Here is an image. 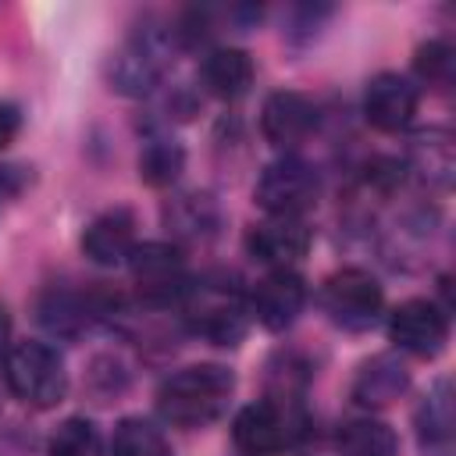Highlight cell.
I'll return each instance as SVG.
<instances>
[{
	"instance_id": "cell-1",
	"label": "cell",
	"mask_w": 456,
	"mask_h": 456,
	"mask_svg": "<svg viewBox=\"0 0 456 456\" xmlns=\"http://www.w3.org/2000/svg\"><path fill=\"white\" fill-rule=\"evenodd\" d=\"M235 392V374L221 363H192L175 370L157 388V413L175 428L214 424Z\"/></svg>"
},
{
	"instance_id": "cell-2",
	"label": "cell",
	"mask_w": 456,
	"mask_h": 456,
	"mask_svg": "<svg viewBox=\"0 0 456 456\" xmlns=\"http://www.w3.org/2000/svg\"><path fill=\"white\" fill-rule=\"evenodd\" d=\"M185 324L210 346H239L249 331V303L228 278L189 281L182 296Z\"/></svg>"
},
{
	"instance_id": "cell-3",
	"label": "cell",
	"mask_w": 456,
	"mask_h": 456,
	"mask_svg": "<svg viewBox=\"0 0 456 456\" xmlns=\"http://www.w3.org/2000/svg\"><path fill=\"white\" fill-rule=\"evenodd\" d=\"M7 388L32 410H53L68 395V370L53 346L39 338L14 342L4 360Z\"/></svg>"
},
{
	"instance_id": "cell-4",
	"label": "cell",
	"mask_w": 456,
	"mask_h": 456,
	"mask_svg": "<svg viewBox=\"0 0 456 456\" xmlns=\"http://www.w3.org/2000/svg\"><path fill=\"white\" fill-rule=\"evenodd\" d=\"M321 196V175L314 164L285 153L267 164L253 185V200L267 217H303Z\"/></svg>"
},
{
	"instance_id": "cell-5",
	"label": "cell",
	"mask_w": 456,
	"mask_h": 456,
	"mask_svg": "<svg viewBox=\"0 0 456 456\" xmlns=\"http://www.w3.org/2000/svg\"><path fill=\"white\" fill-rule=\"evenodd\" d=\"M321 306L331 324L342 331H367L385 306L381 281L363 267H342L324 278L321 285Z\"/></svg>"
},
{
	"instance_id": "cell-6",
	"label": "cell",
	"mask_w": 456,
	"mask_h": 456,
	"mask_svg": "<svg viewBox=\"0 0 456 456\" xmlns=\"http://www.w3.org/2000/svg\"><path fill=\"white\" fill-rule=\"evenodd\" d=\"M128 271H132L135 292L153 306L178 303L189 289L185 256L175 242H139L128 256Z\"/></svg>"
},
{
	"instance_id": "cell-7",
	"label": "cell",
	"mask_w": 456,
	"mask_h": 456,
	"mask_svg": "<svg viewBox=\"0 0 456 456\" xmlns=\"http://www.w3.org/2000/svg\"><path fill=\"white\" fill-rule=\"evenodd\" d=\"M388 338L395 342V349L431 360L449 342V314L435 299H403L388 314Z\"/></svg>"
},
{
	"instance_id": "cell-8",
	"label": "cell",
	"mask_w": 456,
	"mask_h": 456,
	"mask_svg": "<svg viewBox=\"0 0 456 456\" xmlns=\"http://www.w3.org/2000/svg\"><path fill=\"white\" fill-rule=\"evenodd\" d=\"M249 314L267 328V331H285L296 324V317L306 306V281L292 267H274L267 271L253 292H249Z\"/></svg>"
},
{
	"instance_id": "cell-9",
	"label": "cell",
	"mask_w": 456,
	"mask_h": 456,
	"mask_svg": "<svg viewBox=\"0 0 456 456\" xmlns=\"http://www.w3.org/2000/svg\"><path fill=\"white\" fill-rule=\"evenodd\" d=\"M164 43L160 36L146 32V36H132L118 53H110L107 61V82L110 89L125 93V96H142L160 82L164 71Z\"/></svg>"
},
{
	"instance_id": "cell-10",
	"label": "cell",
	"mask_w": 456,
	"mask_h": 456,
	"mask_svg": "<svg viewBox=\"0 0 456 456\" xmlns=\"http://www.w3.org/2000/svg\"><path fill=\"white\" fill-rule=\"evenodd\" d=\"M420 107L417 86L399 71H378L363 86V118L378 132H403Z\"/></svg>"
},
{
	"instance_id": "cell-11",
	"label": "cell",
	"mask_w": 456,
	"mask_h": 456,
	"mask_svg": "<svg viewBox=\"0 0 456 456\" xmlns=\"http://www.w3.org/2000/svg\"><path fill=\"white\" fill-rule=\"evenodd\" d=\"M317 125V107L310 96L296 93V89H278L264 100L260 110V132L274 150H296L299 142H306V135Z\"/></svg>"
},
{
	"instance_id": "cell-12",
	"label": "cell",
	"mask_w": 456,
	"mask_h": 456,
	"mask_svg": "<svg viewBox=\"0 0 456 456\" xmlns=\"http://www.w3.org/2000/svg\"><path fill=\"white\" fill-rule=\"evenodd\" d=\"M314 242V232L303 217H267L246 232V253L264 267H292L299 256H306Z\"/></svg>"
},
{
	"instance_id": "cell-13",
	"label": "cell",
	"mask_w": 456,
	"mask_h": 456,
	"mask_svg": "<svg viewBox=\"0 0 456 456\" xmlns=\"http://www.w3.org/2000/svg\"><path fill=\"white\" fill-rule=\"evenodd\" d=\"M289 435H292L289 413L271 399L242 406L232 420L235 449L246 456H278L289 445Z\"/></svg>"
},
{
	"instance_id": "cell-14",
	"label": "cell",
	"mask_w": 456,
	"mask_h": 456,
	"mask_svg": "<svg viewBox=\"0 0 456 456\" xmlns=\"http://www.w3.org/2000/svg\"><path fill=\"white\" fill-rule=\"evenodd\" d=\"M82 253L89 264L96 267H118V264H128L132 249L139 246L135 239V214L128 207H110L103 214H96L86 232H82Z\"/></svg>"
},
{
	"instance_id": "cell-15",
	"label": "cell",
	"mask_w": 456,
	"mask_h": 456,
	"mask_svg": "<svg viewBox=\"0 0 456 456\" xmlns=\"http://www.w3.org/2000/svg\"><path fill=\"white\" fill-rule=\"evenodd\" d=\"M413 424H417V442H420V452L424 456H452V385L449 378H438L428 395L420 399L417 413H413Z\"/></svg>"
},
{
	"instance_id": "cell-16",
	"label": "cell",
	"mask_w": 456,
	"mask_h": 456,
	"mask_svg": "<svg viewBox=\"0 0 456 456\" xmlns=\"http://www.w3.org/2000/svg\"><path fill=\"white\" fill-rule=\"evenodd\" d=\"M410 388V370L399 356L392 353H378L370 356L356 378H353V403L367 406V410H381L388 403H395L403 392Z\"/></svg>"
},
{
	"instance_id": "cell-17",
	"label": "cell",
	"mask_w": 456,
	"mask_h": 456,
	"mask_svg": "<svg viewBox=\"0 0 456 456\" xmlns=\"http://www.w3.org/2000/svg\"><path fill=\"white\" fill-rule=\"evenodd\" d=\"M164 224L182 242H210L221 228V207L210 192H182L164 203Z\"/></svg>"
},
{
	"instance_id": "cell-18",
	"label": "cell",
	"mask_w": 456,
	"mask_h": 456,
	"mask_svg": "<svg viewBox=\"0 0 456 456\" xmlns=\"http://www.w3.org/2000/svg\"><path fill=\"white\" fill-rule=\"evenodd\" d=\"M200 78H203V89L217 100H239L249 93L253 78H256V68H253V57L239 46H217L203 57L200 64Z\"/></svg>"
},
{
	"instance_id": "cell-19",
	"label": "cell",
	"mask_w": 456,
	"mask_h": 456,
	"mask_svg": "<svg viewBox=\"0 0 456 456\" xmlns=\"http://www.w3.org/2000/svg\"><path fill=\"white\" fill-rule=\"evenodd\" d=\"M100 314V299H89L82 292H71V289H46L36 303V317L46 331L53 335H64V338H75L93 317Z\"/></svg>"
},
{
	"instance_id": "cell-20",
	"label": "cell",
	"mask_w": 456,
	"mask_h": 456,
	"mask_svg": "<svg viewBox=\"0 0 456 456\" xmlns=\"http://www.w3.org/2000/svg\"><path fill=\"white\" fill-rule=\"evenodd\" d=\"M410 167H413L428 185L449 189L452 171H456L452 135L442 132V128H428V132H420V135L413 139V150H410Z\"/></svg>"
},
{
	"instance_id": "cell-21",
	"label": "cell",
	"mask_w": 456,
	"mask_h": 456,
	"mask_svg": "<svg viewBox=\"0 0 456 456\" xmlns=\"http://www.w3.org/2000/svg\"><path fill=\"white\" fill-rule=\"evenodd\" d=\"M335 445H338V456H395L399 452L395 431L385 420H374V417L346 420L338 428Z\"/></svg>"
},
{
	"instance_id": "cell-22",
	"label": "cell",
	"mask_w": 456,
	"mask_h": 456,
	"mask_svg": "<svg viewBox=\"0 0 456 456\" xmlns=\"http://www.w3.org/2000/svg\"><path fill=\"white\" fill-rule=\"evenodd\" d=\"M110 456H171V445L160 428H153L142 417H125L114 428Z\"/></svg>"
},
{
	"instance_id": "cell-23",
	"label": "cell",
	"mask_w": 456,
	"mask_h": 456,
	"mask_svg": "<svg viewBox=\"0 0 456 456\" xmlns=\"http://www.w3.org/2000/svg\"><path fill=\"white\" fill-rule=\"evenodd\" d=\"M185 167V150L171 139H150L139 153V178L153 189H167Z\"/></svg>"
},
{
	"instance_id": "cell-24",
	"label": "cell",
	"mask_w": 456,
	"mask_h": 456,
	"mask_svg": "<svg viewBox=\"0 0 456 456\" xmlns=\"http://www.w3.org/2000/svg\"><path fill=\"white\" fill-rule=\"evenodd\" d=\"M46 456H103L100 428L89 417H68L53 428L46 442Z\"/></svg>"
},
{
	"instance_id": "cell-25",
	"label": "cell",
	"mask_w": 456,
	"mask_h": 456,
	"mask_svg": "<svg viewBox=\"0 0 456 456\" xmlns=\"http://www.w3.org/2000/svg\"><path fill=\"white\" fill-rule=\"evenodd\" d=\"M413 71L420 82L435 86V89H449L452 86V75H456V53L445 39H428L417 46L413 53Z\"/></svg>"
},
{
	"instance_id": "cell-26",
	"label": "cell",
	"mask_w": 456,
	"mask_h": 456,
	"mask_svg": "<svg viewBox=\"0 0 456 456\" xmlns=\"http://www.w3.org/2000/svg\"><path fill=\"white\" fill-rule=\"evenodd\" d=\"M21 132V107L11 100H0V150H7Z\"/></svg>"
},
{
	"instance_id": "cell-27",
	"label": "cell",
	"mask_w": 456,
	"mask_h": 456,
	"mask_svg": "<svg viewBox=\"0 0 456 456\" xmlns=\"http://www.w3.org/2000/svg\"><path fill=\"white\" fill-rule=\"evenodd\" d=\"M11 314H7V306L0 303V363L7 360V353H11Z\"/></svg>"
}]
</instances>
